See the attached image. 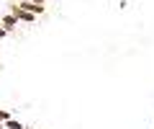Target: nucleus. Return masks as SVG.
<instances>
[{
	"label": "nucleus",
	"instance_id": "1",
	"mask_svg": "<svg viewBox=\"0 0 154 129\" xmlns=\"http://www.w3.org/2000/svg\"><path fill=\"white\" fill-rule=\"evenodd\" d=\"M13 3H16V0H13ZM16 5H18V8H23V11H28L31 16H41V13L46 11V5L41 3V0H18Z\"/></svg>",
	"mask_w": 154,
	"mask_h": 129
},
{
	"label": "nucleus",
	"instance_id": "2",
	"mask_svg": "<svg viewBox=\"0 0 154 129\" xmlns=\"http://www.w3.org/2000/svg\"><path fill=\"white\" fill-rule=\"evenodd\" d=\"M11 13H13L16 18H18V21H23V23H33V21H36V16H31L28 11H23V8H18L16 3L11 5Z\"/></svg>",
	"mask_w": 154,
	"mask_h": 129
},
{
	"label": "nucleus",
	"instance_id": "3",
	"mask_svg": "<svg viewBox=\"0 0 154 129\" xmlns=\"http://www.w3.org/2000/svg\"><path fill=\"white\" fill-rule=\"evenodd\" d=\"M0 26L5 28V31H13V28L18 26V18L13 16V13H8V16H3V21H0Z\"/></svg>",
	"mask_w": 154,
	"mask_h": 129
},
{
	"label": "nucleus",
	"instance_id": "4",
	"mask_svg": "<svg viewBox=\"0 0 154 129\" xmlns=\"http://www.w3.org/2000/svg\"><path fill=\"white\" fill-rule=\"evenodd\" d=\"M8 34V31H5V28H3V26H0V39H3V36H5Z\"/></svg>",
	"mask_w": 154,
	"mask_h": 129
},
{
	"label": "nucleus",
	"instance_id": "5",
	"mask_svg": "<svg viewBox=\"0 0 154 129\" xmlns=\"http://www.w3.org/2000/svg\"><path fill=\"white\" fill-rule=\"evenodd\" d=\"M41 3H51V0H41Z\"/></svg>",
	"mask_w": 154,
	"mask_h": 129
}]
</instances>
